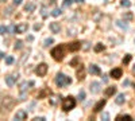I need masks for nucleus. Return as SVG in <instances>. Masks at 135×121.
I'll return each mask as SVG.
<instances>
[{"mask_svg":"<svg viewBox=\"0 0 135 121\" xmlns=\"http://www.w3.org/2000/svg\"><path fill=\"white\" fill-rule=\"evenodd\" d=\"M66 51H69L68 44H59V46L54 47V49L51 50V55H53V58L56 60H62L65 54H66Z\"/></svg>","mask_w":135,"mask_h":121,"instance_id":"nucleus-1","label":"nucleus"},{"mask_svg":"<svg viewBox=\"0 0 135 121\" xmlns=\"http://www.w3.org/2000/svg\"><path fill=\"white\" fill-rule=\"evenodd\" d=\"M56 84H57L58 87H62V86H65V85H70L72 79L69 77H66L65 74L59 73V74H57V77H56Z\"/></svg>","mask_w":135,"mask_h":121,"instance_id":"nucleus-2","label":"nucleus"},{"mask_svg":"<svg viewBox=\"0 0 135 121\" xmlns=\"http://www.w3.org/2000/svg\"><path fill=\"white\" fill-rule=\"evenodd\" d=\"M74 106H76V100H74L72 95L64 98V102H62V109H64L65 112H69V110L73 109Z\"/></svg>","mask_w":135,"mask_h":121,"instance_id":"nucleus-3","label":"nucleus"},{"mask_svg":"<svg viewBox=\"0 0 135 121\" xmlns=\"http://www.w3.org/2000/svg\"><path fill=\"white\" fill-rule=\"evenodd\" d=\"M35 73H37V75H39V77H43V75L47 73V65L46 63L38 65L37 69H35Z\"/></svg>","mask_w":135,"mask_h":121,"instance_id":"nucleus-4","label":"nucleus"},{"mask_svg":"<svg viewBox=\"0 0 135 121\" xmlns=\"http://www.w3.org/2000/svg\"><path fill=\"white\" fill-rule=\"evenodd\" d=\"M15 120H18V121H22V120H26L27 118V112L26 110H18V112L15 113Z\"/></svg>","mask_w":135,"mask_h":121,"instance_id":"nucleus-5","label":"nucleus"},{"mask_svg":"<svg viewBox=\"0 0 135 121\" xmlns=\"http://www.w3.org/2000/svg\"><path fill=\"white\" fill-rule=\"evenodd\" d=\"M80 47H81V43H80V42L68 43V49H69V51H77V50H80Z\"/></svg>","mask_w":135,"mask_h":121,"instance_id":"nucleus-6","label":"nucleus"},{"mask_svg":"<svg viewBox=\"0 0 135 121\" xmlns=\"http://www.w3.org/2000/svg\"><path fill=\"white\" fill-rule=\"evenodd\" d=\"M122 74H123L122 69H112L111 70V77H114L115 79H119L122 77Z\"/></svg>","mask_w":135,"mask_h":121,"instance_id":"nucleus-7","label":"nucleus"},{"mask_svg":"<svg viewBox=\"0 0 135 121\" xmlns=\"http://www.w3.org/2000/svg\"><path fill=\"white\" fill-rule=\"evenodd\" d=\"M89 89H91V92L93 93V94H96V93L100 92V84L99 82H92L91 86H89Z\"/></svg>","mask_w":135,"mask_h":121,"instance_id":"nucleus-8","label":"nucleus"},{"mask_svg":"<svg viewBox=\"0 0 135 121\" xmlns=\"http://www.w3.org/2000/svg\"><path fill=\"white\" fill-rule=\"evenodd\" d=\"M88 71L91 73V74H95V75H97V74H100V67L99 66H96V65H91L89 66V69H88Z\"/></svg>","mask_w":135,"mask_h":121,"instance_id":"nucleus-9","label":"nucleus"},{"mask_svg":"<svg viewBox=\"0 0 135 121\" xmlns=\"http://www.w3.org/2000/svg\"><path fill=\"white\" fill-rule=\"evenodd\" d=\"M16 78H18V77H14V75H7V77H6V84L8 85V86H14Z\"/></svg>","mask_w":135,"mask_h":121,"instance_id":"nucleus-10","label":"nucleus"},{"mask_svg":"<svg viewBox=\"0 0 135 121\" xmlns=\"http://www.w3.org/2000/svg\"><path fill=\"white\" fill-rule=\"evenodd\" d=\"M50 30L54 32V34H58L59 30H61V27H59V23H56V22H53V23H50Z\"/></svg>","mask_w":135,"mask_h":121,"instance_id":"nucleus-11","label":"nucleus"},{"mask_svg":"<svg viewBox=\"0 0 135 121\" xmlns=\"http://www.w3.org/2000/svg\"><path fill=\"white\" fill-rule=\"evenodd\" d=\"M104 105H106V100H100L99 102H97L96 105H95V112H100V110L104 108Z\"/></svg>","mask_w":135,"mask_h":121,"instance_id":"nucleus-12","label":"nucleus"},{"mask_svg":"<svg viewBox=\"0 0 135 121\" xmlns=\"http://www.w3.org/2000/svg\"><path fill=\"white\" fill-rule=\"evenodd\" d=\"M27 24H24V23H20L19 26H16V32L18 34H23V32H26L27 31Z\"/></svg>","mask_w":135,"mask_h":121,"instance_id":"nucleus-13","label":"nucleus"},{"mask_svg":"<svg viewBox=\"0 0 135 121\" xmlns=\"http://www.w3.org/2000/svg\"><path fill=\"white\" fill-rule=\"evenodd\" d=\"M122 120H127V121H131L132 117L128 114H122V116H117L116 117V121H122Z\"/></svg>","mask_w":135,"mask_h":121,"instance_id":"nucleus-14","label":"nucleus"},{"mask_svg":"<svg viewBox=\"0 0 135 121\" xmlns=\"http://www.w3.org/2000/svg\"><path fill=\"white\" fill-rule=\"evenodd\" d=\"M124 100H126V97H124V94H119L116 97V100H115V102H116L117 105H122L124 102Z\"/></svg>","mask_w":135,"mask_h":121,"instance_id":"nucleus-15","label":"nucleus"},{"mask_svg":"<svg viewBox=\"0 0 135 121\" xmlns=\"http://www.w3.org/2000/svg\"><path fill=\"white\" fill-rule=\"evenodd\" d=\"M34 8H35V6H34L32 3H29V4H26V7H24V11L32 12V11H34Z\"/></svg>","mask_w":135,"mask_h":121,"instance_id":"nucleus-16","label":"nucleus"},{"mask_svg":"<svg viewBox=\"0 0 135 121\" xmlns=\"http://www.w3.org/2000/svg\"><path fill=\"white\" fill-rule=\"evenodd\" d=\"M115 92H116V87H115V86H111V87H108V89L106 90V94H107V95H112Z\"/></svg>","mask_w":135,"mask_h":121,"instance_id":"nucleus-17","label":"nucleus"},{"mask_svg":"<svg viewBox=\"0 0 135 121\" xmlns=\"http://www.w3.org/2000/svg\"><path fill=\"white\" fill-rule=\"evenodd\" d=\"M22 47H23V42H22V40H16V42H15L14 49H15V50H20Z\"/></svg>","mask_w":135,"mask_h":121,"instance_id":"nucleus-18","label":"nucleus"},{"mask_svg":"<svg viewBox=\"0 0 135 121\" xmlns=\"http://www.w3.org/2000/svg\"><path fill=\"white\" fill-rule=\"evenodd\" d=\"M77 75H78V79H84V67H82V65H81V70L77 71Z\"/></svg>","mask_w":135,"mask_h":121,"instance_id":"nucleus-19","label":"nucleus"},{"mask_svg":"<svg viewBox=\"0 0 135 121\" xmlns=\"http://www.w3.org/2000/svg\"><path fill=\"white\" fill-rule=\"evenodd\" d=\"M62 14V11H61V9H59V8H56V9H53V12H51V15H53V16H59V15H61Z\"/></svg>","mask_w":135,"mask_h":121,"instance_id":"nucleus-20","label":"nucleus"},{"mask_svg":"<svg viewBox=\"0 0 135 121\" xmlns=\"http://www.w3.org/2000/svg\"><path fill=\"white\" fill-rule=\"evenodd\" d=\"M101 50H104V46L101 43H99V44H96V46H95V51H96V52H100Z\"/></svg>","mask_w":135,"mask_h":121,"instance_id":"nucleus-21","label":"nucleus"},{"mask_svg":"<svg viewBox=\"0 0 135 121\" xmlns=\"http://www.w3.org/2000/svg\"><path fill=\"white\" fill-rule=\"evenodd\" d=\"M78 100H80V101H84V100H85V92H84V90H81V92L78 93Z\"/></svg>","mask_w":135,"mask_h":121,"instance_id":"nucleus-22","label":"nucleus"},{"mask_svg":"<svg viewBox=\"0 0 135 121\" xmlns=\"http://www.w3.org/2000/svg\"><path fill=\"white\" fill-rule=\"evenodd\" d=\"M53 42H54V40H53V38H47V39L46 40H45V46H50V44H51V43H53Z\"/></svg>","mask_w":135,"mask_h":121,"instance_id":"nucleus-23","label":"nucleus"},{"mask_svg":"<svg viewBox=\"0 0 135 121\" xmlns=\"http://www.w3.org/2000/svg\"><path fill=\"white\" fill-rule=\"evenodd\" d=\"M7 31H10L11 34H14V32H16V27H15V26H10V27H7Z\"/></svg>","mask_w":135,"mask_h":121,"instance_id":"nucleus-24","label":"nucleus"},{"mask_svg":"<svg viewBox=\"0 0 135 121\" xmlns=\"http://www.w3.org/2000/svg\"><path fill=\"white\" fill-rule=\"evenodd\" d=\"M116 24H117L119 27H122V28H124V30L127 28V24H126V23H123V22H120V20H119V22H116Z\"/></svg>","mask_w":135,"mask_h":121,"instance_id":"nucleus-25","label":"nucleus"},{"mask_svg":"<svg viewBox=\"0 0 135 121\" xmlns=\"http://www.w3.org/2000/svg\"><path fill=\"white\" fill-rule=\"evenodd\" d=\"M122 6H123V7H130V6H131V3H130V1H128V0H122Z\"/></svg>","mask_w":135,"mask_h":121,"instance_id":"nucleus-26","label":"nucleus"},{"mask_svg":"<svg viewBox=\"0 0 135 121\" xmlns=\"http://www.w3.org/2000/svg\"><path fill=\"white\" fill-rule=\"evenodd\" d=\"M6 63H7V65L14 63V58H12V57H7V58H6Z\"/></svg>","mask_w":135,"mask_h":121,"instance_id":"nucleus-27","label":"nucleus"},{"mask_svg":"<svg viewBox=\"0 0 135 121\" xmlns=\"http://www.w3.org/2000/svg\"><path fill=\"white\" fill-rule=\"evenodd\" d=\"M73 3V0H64V7H69Z\"/></svg>","mask_w":135,"mask_h":121,"instance_id":"nucleus-28","label":"nucleus"},{"mask_svg":"<svg viewBox=\"0 0 135 121\" xmlns=\"http://www.w3.org/2000/svg\"><path fill=\"white\" fill-rule=\"evenodd\" d=\"M108 118H109V114H108V113H103V114H101V120L107 121Z\"/></svg>","mask_w":135,"mask_h":121,"instance_id":"nucleus-29","label":"nucleus"},{"mask_svg":"<svg viewBox=\"0 0 135 121\" xmlns=\"http://www.w3.org/2000/svg\"><path fill=\"white\" fill-rule=\"evenodd\" d=\"M130 59H131V55H127V57L123 59V63H128V62H130Z\"/></svg>","mask_w":135,"mask_h":121,"instance_id":"nucleus-30","label":"nucleus"},{"mask_svg":"<svg viewBox=\"0 0 135 121\" xmlns=\"http://www.w3.org/2000/svg\"><path fill=\"white\" fill-rule=\"evenodd\" d=\"M6 31H7V27H4V26H0V34H4Z\"/></svg>","mask_w":135,"mask_h":121,"instance_id":"nucleus-31","label":"nucleus"},{"mask_svg":"<svg viewBox=\"0 0 135 121\" xmlns=\"http://www.w3.org/2000/svg\"><path fill=\"white\" fill-rule=\"evenodd\" d=\"M77 62H78V58H74V59L70 62V66H74V65H76Z\"/></svg>","mask_w":135,"mask_h":121,"instance_id":"nucleus-32","label":"nucleus"},{"mask_svg":"<svg viewBox=\"0 0 135 121\" xmlns=\"http://www.w3.org/2000/svg\"><path fill=\"white\" fill-rule=\"evenodd\" d=\"M82 49H84V50H88V49H89V43H88V42H85V43H84Z\"/></svg>","mask_w":135,"mask_h":121,"instance_id":"nucleus-33","label":"nucleus"},{"mask_svg":"<svg viewBox=\"0 0 135 121\" xmlns=\"http://www.w3.org/2000/svg\"><path fill=\"white\" fill-rule=\"evenodd\" d=\"M14 4L15 6H19V4H22V0H14Z\"/></svg>","mask_w":135,"mask_h":121,"instance_id":"nucleus-34","label":"nucleus"},{"mask_svg":"<svg viewBox=\"0 0 135 121\" xmlns=\"http://www.w3.org/2000/svg\"><path fill=\"white\" fill-rule=\"evenodd\" d=\"M57 98H58V97H53L51 100H50V102H51V104H56V102H57Z\"/></svg>","mask_w":135,"mask_h":121,"instance_id":"nucleus-35","label":"nucleus"},{"mask_svg":"<svg viewBox=\"0 0 135 121\" xmlns=\"http://www.w3.org/2000/svg\"><path fill=\"white\" fill-rule=\"evenodd\" d=\"M46 8H42V16H43V17H46Z\"/></svg>","mask_w":135,"mask_h":121,"instance_id":"nucleus-36","label":"nucleus"},{"mask_svg":"<svg viewBox=\"0 0 135 121\" xmlns=\"http://www.w3.org/2000/svg\"><path fill=\"white\" fill-rule=\"evenodd\" d=\"M34 120H37V121H45V117H35Z\"/></svg>","mask_w":135,"mask_h":121,"instance_id":"nucleus-37","label":"nucleus"},{"mask_svg":"<svg viewBox=\"0 0 135 121\" xmlns=\"http://www.w3.org/2000/svg\"><path fill=\"white\" fill-rule=\"evenodd\" d=\"M128 85H130V81H128V79H126V81L123 82V86H128Z\"/></svg>","mask_w":135,"mask_h":121,"instance_id":"nucleus-38","label":"nucleus"},{"mask_svg":"<svg viewBox=\"0 0 135 121\" xmlns=\"http://www.w3.org/2000/svg\"><path fill=\"white\" fill-rule=\"evenodd\" d=\"M103 81L104 82H108V75H103Z\"/></svg>","mask_w":135,"mask_h":121,"instance_id":"nucleus-39","label":"nucleus"},{"mask_svg":"<svg viewBox=\"0 0 135 121\" xmlns=\"http://www.w3.org/2000/svg\"><path fill=\"white\" fill-rule=\"evenodd\" d=\"M41 28V24H35V26H34V30H39Z\"/></svg>","mask_w":135,"mask_h":121,"instance_id":"nucleus-40","label":"nucleus"},{"mask_svg":"<svg viewBox=\"0 0 135 121\" xmlns=\"http://www.w3.org/2000/svg\"><path fill=\"white\" fill-rule=\"evenodd\" d=\"M11 11H12V9H11V8H7V11H6V14H7V15H10V14H11Z\"/></svg>","mask_w":135,"mask_h":121,"instance_id":"nucleus-41","label":"nucleus"},{"mask_svg":"<svg viewBox=\"0 0 135 121\" xmlns=\"http://www.w3.org/2000/svg\"><path fill=\"white\" fill-rule=\"evenodd\" d=\"M74 1H76V3H82L84 0H74Z\"/></svg>","mask_w":135,"mask_h":121,"instance_id":"nucleus-42","label":"nucleus"},{"mask_svg":"<svg viewBox=\"0 0 135 121\" xmlns=\"http://www.w3.org/2000/svg\"><path fill=\"white\" fill-rule=\"evenodd\" d=\"M3 57H4V54H3V52H0V59H1Z\"/></svg>","mask_w":135,"mask_h":121,"instance_id":"nucleus-43","label":"nucleus"},{"mask_svg":"<svg viewBox=\"0 0 135 121\" xmlns=\"http://www.w3.org/2000/svg\"><path fill=\"white\" fill-rule=\"evenodd\" d=\"M134 70H135V66H134Z\"/></svg>","mask_w":135,"mask_h":121,"instance_id":"nucleus-44","label":"nucleus"}]
</instances>
